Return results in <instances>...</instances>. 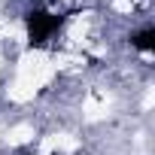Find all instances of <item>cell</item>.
Wrapping results in <instances>:
<instances>
[{
    "mask_svg": "<svg viewBox=\"0 0 155 155\" xmlns=\"http://www.w3.org/2000/svg\"><path fill=\"white\" fill-rule=\"evenodd\" d=\"M131 46L140 52H152L155 49V28H143V31L131 34Z\"/></svg>",
    "mask_w": 155,
    "mask_h": 155,
    "instance_id": "7a4b0ae2",
    "label": "cell"
},
{
    "mask_svg": "<svg viewBox=\"0 0 155 155\" xmlns=\"http://www.w3.org/2000/svg\"><path fill=\"white\" fill-rule=\"evenodd\" d=\"M64 25V15L49 12V9H31L25 18V31H28V46L31 49H43Z\"/></svg>",
    "mask_w": 155,
    "mask_h": 155,
    "instance_id": "6da1fadb",
    "label": "cell"
}]
</instances>
